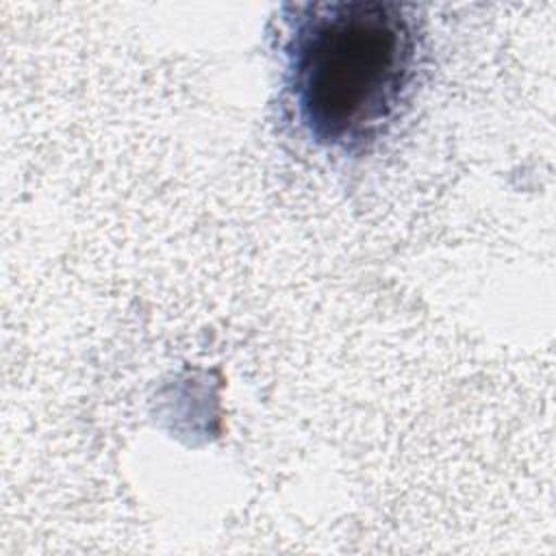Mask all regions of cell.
Listing matches in <instances>:
<instances>
[{
	"instance_id": "obj_1",
	"label": "cell",
	"mask_w": 556,
	"mask_h": 556,
	"mask_svg": "<svg viewBox=\"0 0 556 556\" xmlns=\"http://www.w3.org/2000/svg\"><path fill=\"white\" fill-rule=\"evenodd\" d=\"M285 91L300 130L334 152H361L397 119L421 65L410 7L341 0L291 7Z\"/></svg>"
}]
</instances>
